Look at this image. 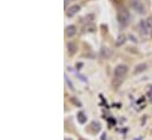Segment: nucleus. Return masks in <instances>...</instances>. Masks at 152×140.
<instances>
[{"label": "nucleus", "instance_id": "nucleus-1", "mask_svg": "<svg viewBox=\"0 0 152 140\" xmlns=\"http://www.w3.org/2000/svg\"><path fill=\"white\" fill-rule=\"evenodd\" d=\"M117 20H118L119 25L124 27L129 24L130 21V12L127 11L125 7H120L118 8V12H117Z\"/></svg>", "mask_w": 152, "mask_h": 140}, {"label": "nucleus", "instance_id": "nucleus-2", "mask_svg": "<svg viewBox=\"0 0 152 140\" xmlns=\"http://www.w3.org/2000/svg\"><path fill=\"white\" fill-rule=\"evenodd\" d=\"M152 28V18H149L146 20H141L139 23V30H140V33L146 35L150 32V30Z\"/></svg>", "mask_w": 152, "mask_h": 140}, {"label": "nucleus", "instance_id": "nucleus-3", "mask_svg": "<svg viewBox=\"0 0 152 140\" xmlns=\"http://www.w3.org/2000/svg\"><path fill=\"white\" fill-rule=\"evenodd\" d=\"M127 71H129V68H127L126 65H118L114 68V78L123 79L125 77V74L127 73Z\"/></svg>", "mask_w": 152, "mask_h": 140}, {"label": "nucleus", "instance_id": "nucleus-4", "mask_svg": "<svg viewBox=\"0 0 152 140\" xmlns=\"http://www.w3.org/2000/svg\"><path fill=\"white\" fill-rule=\"evenodd\" d=\"M132 7L134 8V11H137L139 14H143L144 12H145L144 5L140 0H132Z\"/></svg>", "mask_w": 152, "mask_h": 140}, {"label": "nucleus", "instance_id": "nucleus-5", "mask_svg": "<svg viewBox=\"0 0 152 140\" xmlns=\"http://www.w3.org/2000/svg\"><path fill=\"white\" fill-rule=\"evenodd\" d=\"M79 11H80V6H79V5H73V6H71V7H70V8L66 11V14H67V17L71 18V17H73V15H74L77 12H79Z\"/></svg>", "mask_w": 152, "mask_h": 140}, {"label": "nucleus", "instance_id": "nucleus-6", "mask_svg": "<svg viewBox=\"0 0 152 140\" xmlns=\"http://www.w3.org/2000/svg\"><path fill=\"white\" fill-rule=\"evenodd\" d=\"M65 31H66V35L69 36V38H72V36L77 33V27H75L74 25H70L66 27Z\"/></svg>", "mask_w": 152, "mask_h": 140}, {"label": "nucleus", "instance_id": "nucleus-7", "mask_svg": "<svg viewBox=\"0 0 152 140\" xmlns=\"http://www.w3.org/2000/svg\"><path fill=\"white\" fill-rule=\"evenodd\" d=\"M100 55H102V58H104V59H108L111 55H112V51L107 47H103L102 50H100Z\"/></svg>", "mask_w": 152, "mask_h": 140}, {"label": "nucleus", "instance_id": "nucleus-8", "mask_svg": "<svg viewBox=\"0 0 152 140\" xmlns=\"http://www.w3.org/2000/svg\"><path fill=\"white\" fill-rule=\"evenodd\" d=\"M67 48H69L70 54H74L75 51H77V46H75V44H73V42H69V44H67Z\"/></svg>", "mask_w": 152, "mask_h": 140}, {"label": "nucleus", "instance_id": "nucleus-9", "mask_svg": "<svg viewBox=\"0 0 152 140\" xmlns=\"http://www.w3.org/2000/svg\"><path fill=\"white\" fill-rule=\"evenodd\" d=\"M125 41H126V36H125L124 34H120V35L118 36V40L116 41V45L117 46H122Z\"/></svg>", "mask_w": 152, "mask_h": 140}, {"label": "nucleus", "instance_id": "nucleus-10", "mask_svg": "<svg viewBox=\"0 0 152 140\" xmlns=\"http://www.w3.org/2000/svg\"><path fill=\"white\" fill-rule=\"evenodd\" d=\"M146 68V65L145 64H140V65H138L137 66V68L134 70V73H139V72H141V71H144Z\"/></svg>", "mask_w": 152, "mask_h": 140}, {"label": "nucleus", "instance_id": "nucleus-11", "mask_svg": "<svg viewBox=\"0 0 152 140\" xmlns=\"http://www.w3.org/2000/svg\"><path fill=\"white\" fill-rule=\"evenodd\" d=\"M78 119H79L80 123H85L86 118H85V115H84V113H79V114H78Z\"/></svg>", "mask_w": 152, "mask_h": 140}, {"label": "nucleus", "instance_id": "nucleus-12", "mask_svg": "<svg viewBox=\"0 0 152 140\" xmlns=\"http://www.w3.org/2000/svg\"><path fill=\"white\" fill-rule=\"evenodd\" d=\"M71 1H73V0H64V5H65V6H67V4H69V3H71Z\"/></svg>", "mask_w": 152, "mask_h": 140}]
</instances>
